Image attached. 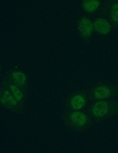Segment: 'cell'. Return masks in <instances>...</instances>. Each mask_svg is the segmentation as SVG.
<instances>
[{
    "instance_id": "ba28073f",
    "label": "cell",
    "mask_w": 118,
    "mask_h": 153,
    "mask_svg": "<svg viewBox=\"0 0 118 153\" xmlns=\"http://www.w3.org/2000/svg\"><path fill=\"white\" fill-rule=\"evenodd\" d=\"M85 100L83 97L80 95L74 96L71 101L72 107L74 109H77L81 108L84 105Z\"/></svg>"
},
{
    "instance_id": "8fae6325",
    "label": "cell",
    "mask_w": 118,
    "mask_h": 153,
    "mask_svg": "<svg viewBox=\"0 0 118 153\" xmlns=\"http://www.w3.org/2000/svg\"><path fill=\"white\" fill-rule=\"evenodd\" d=\"M110 16L113 22L115 23L118 22V3H115L112 6Z\"/></svg>"
},
{
    "instance_id": "277c9868",
    "label": "cell",
    "mask_w": 118,
    "mask_h": 153,
    "mask_svg": "<svg viewBox=\"0 0 118 153\" xmlns=\"http://www.w3.org/2000/svg\"><path fill=\"white\" fill-rule=\"evenodd\" d=\"M71 119L74 124L78 126L83 125L87 121L86 116L83 113L80 112H76L72 113Z\"/></svg>"
},
{
    "instance_id": "3957f363",
    "label": "cell",
    "mask_w": 118,
    "mask_h": 153,
    "mask_svg": "<svg viewBox=\"0 0 118 153\" xmlns=\"http://www.w3.org/2000/svg\"><path fill=\"white\" fill-rule=\"evenodd\" d=\"M108 110L107 103L105 101H100L97 102L92 108V113L95 116L101 117L106 114Z\"/></svg>"
},
{
    "instance_id": "6da1fadb",
    "label": "cell",
    "mask_w": 118,
    "mask_h": 153,
    "mask_svg": "<svg viewBox=\"0 0 118 153\" xmlns=\"http://www.w3.org/2000/svg\"><path fill=\"white\" fill-rule=\"evenodd\" d=\"M94 29L93 24L87 18H83L79 21L78 29L81 35L85 38H88L91 35Z\"/></svg>"
},
{
    "instance_id": "5b68a950",
    "label": "cell",
    "mask_w": 118,
    "mask_h": 153,
    "mask_svg": "<svg viewBox=\"0 0 118 153\" xmlns=\"http://www.w3.org/2000/svg\"><path fill=\"white\" fill-rule=\"evenodd\" d=\"M17 100L13 95L8 90L4 92L1 98V102L3 104L10 106H15L17 104Z\"/></svg>"
},
{
    "instance_id": "8992f818",
    "label": "cell",
    "mask_w": 118,
    "mask_h": 153,
    "mask_svg": "<svg viewBox=\"0 0 118 153\" xmlns=\"http://www.w3.org/2000/svg\"><path fill=\"white\" fill-rule=\"evenodd\" d=\"M109 89L105 86H101L97 87L94 92L95 97L98 99H103L109 97L110 95Z\"/></svg>"
},
{
    "instance_id": "52a82bcc",
    "label": "cell",
    "mask_w": 118,
    "mask_h": 153,
    "mask_svg": "<svg viewBox=\"0 0 118 153\" xmlns=\"http://www.w3.org/2000/svg\"><path fill=\"white\" fill-rule=\"evenodd\" d=\"M100 5L97 0H85L83 1V6L84 9L88 12H92L96 11Z\"/></svg>"
},
{
    "instance_id": "9c48e42d",
    "label": "cell",
    "mask_w": 118,
    "mask_h": 153,
    "mask_svg": "<svg viewBox=\"0 0 118 153\" xmlns=\"http://www.w3.org/2000/svg\"><path fill=\"white\" fill-rule=\"evenodd\" d=\"M12 77L14 82L18 85H23L26 82V77L22 72L19 71L14 72L12 74Z\"/></svg>"
},
{
    "instance_id": "30bf717a",
    "label": "cell",
    "mask_w": 118,
    "mask_h": 153,
    "mask_svg": "<svg viewBox=\"0 0 118 153\" xmlns=\"http://www.w3.org/2000/svg\"><path fill=\"white\" fill-rule=\"evenodd\" d=\"M13 95L17 101H20L23 98V95L21 90L16 85L12 84L10 86Z\"/></svg>"
},
{
    "instance_id": "7a4b0ae2",
    "label": "cell",
    "mask_w": 118,
    "mask_h": 153,
    "mask_svg": "<svg viewBox=\"0 0 118 153\" xmlns=\"http://www.w3.org/2000/svg\"><path fill=\"white\" fill-rule=\"evenodd\" d=\"M93 24L94 29L98 33L102 34H106L109 32L111 26L106 20L102 18L97 19Z\"/></svg>"
}]
</instances>
